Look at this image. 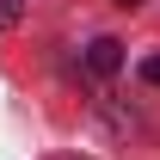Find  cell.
Wrapping results in <instances>:
<instances>
[{"instance_id": "4", "label": "cell", "mask_w": 160, "mask_h": 160, "mask_svg": "<svg viewBox=\"0 0 160 160\" xmlns=\"http://www.w3.org/2000/svg\"><path fill=\"white\" fill-rule=\"evenodd\" d=\"M117 6H136V0H117Z\"/></svg>"}, {"instance_id": "2", "label": "cell", "mask_w": 160, "mask_h": 160, "mask_svg": "<svg viewBox=\"0 0 160 160\" xmlns=\"http://www.w3.org/2000/svg\"><path fill=\"white\" fill-rule=\"evenodd\" d=\"M19 19H25V0H0V31H12Z\"/></svg>"}, {"instance_id": "3", "label": "cell", "mask_w": 160, "mask_h": 160, "mask_svg": "<svg viewBox=\"0 0 160 160\" xmlns=\"http://www.w3.org/2000/svg\"><path fill=\"white\" fill-rule=\"evenodd\" d=\"M142 80H148V86H160V56H148V62H142Z\"/></svg>"}, {"instance_id": "1", "label": "cell", "mask_w": 160, "mask_h": 160, "mask_svg": "<svg viewBox=\"0 0 160 160\" xmlns=\"http://www.w3.org/2000/svg\"><path fill=\"white\" fill-rule=\"evenodd\" d=\"M86 68H92L99 80H111V74L123 68V43H117V37H92V43H86Z\"/></svg>"}]
</instances>
